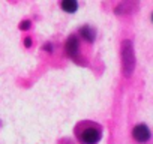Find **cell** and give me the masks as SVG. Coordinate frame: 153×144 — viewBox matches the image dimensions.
<instances>
[{
    "label": "cell",
    "instance_id": "cell-1",
    "mask_svg": "<svg viewBox=\"0 0 153 144\" xmlns=\"http://www.w3.org/2000/svg\"><path fill=\"white\" fill-rule=\"evenodd\" d=\"M122 65H123V74L126 77H131L135 69V53H134V45L129 39H125L122 42Z\"/></svg>",
    "mask_w": 153,
    "mask_h": 144
},
{
    "label": "cell",
    "instance_id": "cell-2",
    "mask_svg": "<svg viewBox=\"0 0 153 144\" xmlns=\"http://www.w3.org/2000/svg\"><path fill=\"white\" fill-rule=\"evenodd\" d=\"M81 140L86 144H96L101 140V131L96 128H86L81 132Z\"/></svg>",
    "mask_w": 153,
    "mask_h": 144
},
{
    "label": "cell",
    "instance_id": "cell-3",
    "mask_svg": "<svg viewBox=\"0 0 153 144\" xmlns=\"http://www.w3.org/2000/svg\"><path fill=\"white\" fill-rule=\"evenodd\" d=\"M132 135L138 143H146L150 140V131L146 125H137L132 131Z\"/></svg>",
    "mask_w": 153,
    "mask_h": 144
},
{
    "label": "cell",
    "instance_id": "cell-4",
    "mask_svg": "<svg viewBox=\"0 0 153 144\" xmlns=\"http://www.w3.org/2000/svg\"><path fill=\"white\" fill-rule=\"evenodd\" d=\"M65 50H66V54H68V56L75 57L76 53H78V39H76L75 36H71V38L66 41Z\"/></svg>",
    "mask_w": 153,
    "mask_h": 144
},
{
    "label": "cell",
    "instance_id": "cell-5",
    "mask_svg": "<svg viewBox=\"0 0 153 144\" xmlns=\"http://www.w3.org/2000/svg\"><path fill=\"white\" fill-rule=\"evenodd\" d=\"M62 9L65 12L74 14L76 9H78V3H76L75 0H63V2H62Z\"/></svg>",
    "mask_w": 153,
    "mask_h": 144
},
{
    "label": "cell",
    "instance_id": "cell-6",
    "mask_svg": "<svg viewBox=\"0 0 153 144\" xmlns=\"http://www.w3.org/2000/svg\"><path fill=\"white\" fill-rule=\"evenodd\" d=\"M80 35L83 36V39H86L87 42H93L95 41V30L89 26H84L83 29H80Z\"/></svg>",
    "mask_w": 153,
    "mask_h": 144
},
{
    "label": "cell",
    "instance_id": "cell-7",
    "mask_svg": "<svg viewBox=\"0 0 153 144\" xmlns=\"http://www.w3.org/2000/svg\"><path fill=\"white\" fill-rule=\"evenodd\" d=\"M20 29H21V30H27V29H30V21H23V23L20 24Z\"/></svg>",
    "mask_w": 153,
    "mask_h": 144
},
{
    "label": "cell",
    "instance_id": "cell-8",
    "mask_svg": "<svg viewBox=\"0 0 153 144\" xmlns=\"http://www.w3.org/2000/svg\"><path fill=\"white\" fill-rule=\"evenodd\" d=\"M24 45H26V47H30V45H32V39H30V38H26V41H24Z\"/></svg>",
    "mask_w": 153,
    "mask_h": 144
},
{
    "label": "cell",
    "instance_id": "cell-9",
    "mask_svg": "<svg viewBox=\"0 0 153 144\" xmlns=\"http://www.w3.org/2000/svg\"><path fill=\"white\" fill-rule=\"evenodd\" d=\"M44 50H47V51H51L53 48H51V44H47V45H44Z\"/></svg>",
    "mask_w": 153,
    "mask_h": 144
}]
</instances>
